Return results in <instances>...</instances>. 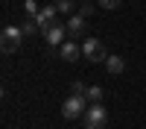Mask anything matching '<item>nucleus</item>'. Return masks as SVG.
<instances>
[{
	"label": "nucleus",
	"mask_w": 146,
	"mask_h": 129,
	"mask_svg": "<svg viewBox=\"0 0 146 129\" xmlns=\"http://www.w3.org/2000/svg\"><path fill=\"white\" fill-rule=\"evenodd\" d=\"M56 15H58V9H56V3H53V6H41V12H38L32 21L38 23V29H41V32H47V29L56 23Z\"/></svg>",
	"instance_id": "39448f33"
},
{
	"label": "nucleus",
	"mask_w": 146,
	"mask_h": 129,
	"mask_svg": "<svg viewBox=\"0 0 146 129\" xmlns=\"http://www.w3.org/2000/svg\"><path fill=\"white\" fill-rule=\"evenodd\" d=\"M21 29H23V35H35V32H41V29H38V23H35L32 18H29L27 23H23V27H21Z\"/></svg>",
	"instance_id": "f8f14e48"
},
{
	"label": "nucleus",
	"mask_w": 146,
	"mask_h": 129,
	"mask_svg": "<svg viewBox=\"0 0 146 129\" xmlns=\"http://www.w3.org/2000/svg\"><path fill=\"white\" fill-rule=\"evenodd\" d=\"M64 32H67L64 23H53V27L44 32V38H47V44H50V47H56V44H64Z\"/></svg>",
	"instance_id": "0eeeda50"
},
{
	"label": "nucleus",
	"mask_w": 146,
	"mask_h": 129,
	"mask_svg": "<svg viewBox=\"0 0 146 129\" xmlns=\"http://www.w3.org/2000/svg\"><path fill=\"white\" fill-rule=\"evenodd\" d=\"M79 53H82V47H76L73 41H64L62 44V59H64V62H76Z\"/></svg>",
	"instance_id": "6e6552de"
},
{
	"label": "nucleus",
	"mask_w": 146,
	"mask_h": 129,
	"mask_svg": "<svg viewBox=\"0 0 146 129\" xmlns=\"http://www.w3.org/2000/svg\"><path fill=\"white\" fill-rule=\"evenodd\" d=\"M56 9L64 12V15H70V12H73V0H56Z\"/></svg>",
	"instance_id": "ddd939ff"
},
{
	"label": "nucleus",
	"mask_w": 146,
	"mask_h": 129,
	"mask_svg": "<svg viewBox=\"0 0 146 129\" xmlns=\"http://www.w3.org/2000/svg\"><path fill=\"white\" fill-rule=\"evenodd\" d=\"M91 12H94V9H91V3H85V6L79 9V15H82V18H88V15H91Z\"/></svg>",
	"instance_id": "dca6fc26"
},
{
	"label": "nucleus",
	"mask_w": 146,
	"mask_h": 129,
	"mask_svg": "<svg viewBox=\"0 0 146 129\" xmlns=\"http://www.w3.org/2000/svg\"><path fill=\"white\" fill-rule=\"evenodd\" d=\"M82 56L88 59V62H105V59H108V53H105V47H102L100 38H85V44H82Z\"/></svg>",
	"instance_id": "20e7f679"
},
{
	"label": "nucleus",
	"mask_w": 146,
	"mask_h": 129,
	"mask_svg": "<svg viewBox=\"0 0 146 129\" xmlns=\"http://www.w3.org/2000/svg\"><path fill=\"white\" fill-rule=\"evenodd\" d=\"M85 100H88L91 106L102 103V88H100V85H91V88H88V94H85Z\"/></svg>",
	"instance_id": "9d476101"
},
{
	"label": "nucleus",
	"mask_w": 146,
	"mask_h": 129,
	"mask_svg": "<svg viewBox=\"0 0 146 129\" xmlns=\"http://www.w3.org/2000/svg\"><path fill=\"white\" fill-rule=\"evenodd\" d=\"M85 3H91V0H85Z\"/></svg>",
	"instance_id": "f3484780"
},
{
	"label": "nucleus",
	"mask_w": 146,
	"mask_h": 129,
	"mask_svg": "<svg viewBox=\"0 0 146 129\" xmlns=\"http://www.w3.org/2000/svg\"><path fill=\"white\" fill-rule=\"evenodd\" d=\"M70 94H76V97H85V94H88V88H85L82 82H73V85H70Z\"/></svg>",
	"instance_id": "4468645a"
},
{
	"label": "nucleus",
	"mask_w": 146,
	"mask_h": 129,
	"mask_svg": "<svg viewBox=\"0 0 146 129\" xmlns=\"http://www.w3.org/2000/svg\"><path fill=\"white\" fill-rule=\"evenodd\" d=\"M100 6H102V9H111V12H114V9H120V0H100Z\"/></svg>",
	"instance_id": "2eb2a0df"
},
{
	"label": "nucleus",
	"mask_w": 146,
	"mask_h": 129,
	"mask_svg": "<svg viewBox=\"0 0 146 129\" xmlns=\"http://www.w3.org/2000/svg\"><path fill=\"white\" fill-rule=\"evenodd\" d=\"M108 123V109L102 103L96 106H88V112H85V129H105Z\"/></svg>",
	"instance_id": "f257e3e1"
},
{
	"label": "nucleus",
	"mask_w": 146,
	"mask_h": 129,
	"mask_svg": "<svg viewBox=\"0 0 146 129\" xmlns=\"http://www.w3.org/2000/svg\"><path fill=\"white\" fill-rule=\"evenodd\" d=\"M64 27H67V35H73V38H79V35L88 32V23H85V18H82V15H70Z\"/></svg>",
	"instance_id": "423d86ee"
},
{
	"label": "nucleus",
	"mask_w": 146,
	"mask_h": 129,
	"mask_svg": "<svg viewBox=\"0 0 146 129\" xmlns=\"http://www.w3.org/2000/svg\"><path fill=\"white\" fill-rule=\"evenodd\" d=\"M105 68H108V74H123V70H126V62H123V56H108L105 59Z\"/></svg>",
	"instance_id": "1a4fd4ad"
},
{
	"label": "nucleus",
	"mask_w": 146,
	"mask_h": 129,
	"mask_svg": "<svg viewBox=\"0 0 146 129\" xmlns=\"http://www.w3.org/2000/svg\"><path fill=\"white\" fill-rule=\"evenodd\" d=\"M23 9H27V15H29V18H35V15H38V12H41V9H38V3H35V0H23Z\"/></svg>",
	"instance_id": "9b49d317"
},
{
	"label": "nucleus",
	"mask_w": 146,
	"mask_h": 129,
	"mask_svg": "<svg viewBox=\"0 0 146 129\" xmlns=\"http://www.w3.org/2000/svg\"><path fill=\"white\" fill-rule=\"evenodd\" d=\"M85 112H88V100H85V97H76V94H70V97L62 103V114L67 117V120L85 117Z\"/></svg>",
	"instance_id": "f03ea898"
},
{
	"label": "nucleus",
	"mask_w": 146,
	"mask_h": 129,
	"mask_svg": "<svg viewBox=\"0 0 146 129\" xmlns=\"http://www.w3.org/2000/svg\"><path fill=\"white\" fill-rule=\"evenodd\" d=\"M21 41H23V29H18V27H6L0 32V47H3V53H15L21 47Z\"/></svg>",
	"instance_id": "7ed1b4c3"
}]
</instances>
